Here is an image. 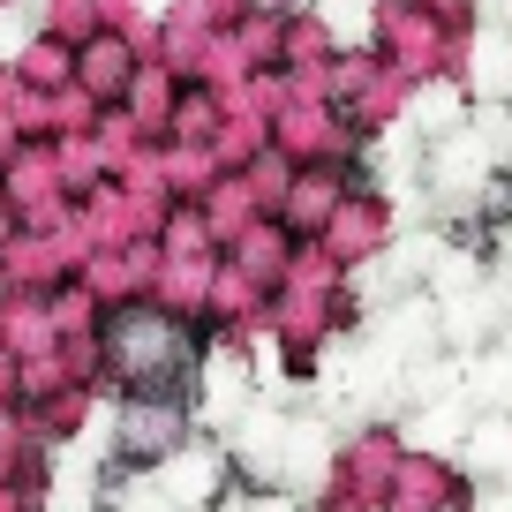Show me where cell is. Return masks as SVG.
<instances>
[{"instance_id":"cell-1","label":"cell","mask_w":512,"mask_h":512,"mask_svg":"<svg viewBox=\"0 0 512 512\" xmlns=\"http://www.w3.org/2000/svg\"><path fill=\"white\" fill-rule=\"evenodd\" d=\"M113 354H121L136 377H151V369H166L174 362V324L166 317H151V309H136V317H121L113 324Z\"/></svg>"}]
</instances>
